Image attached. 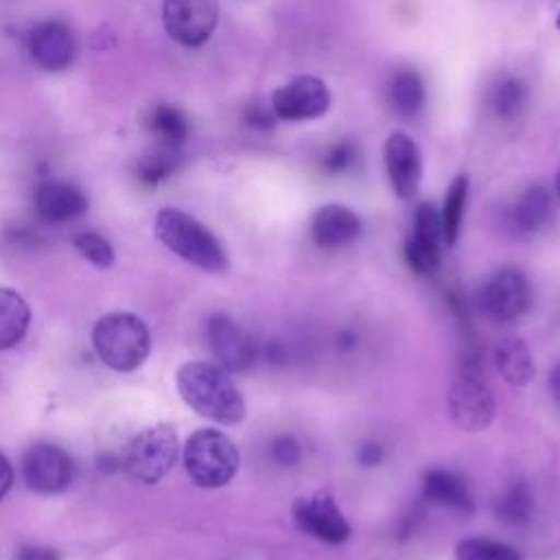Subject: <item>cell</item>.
Wrapping results in <instances>:
<instances>
[{
    "label": "cell",
    "instance_id": "1",
    "mask_svg": "<svg viewBox=\"0 0 560 560\" xmlns=\"http://www.w3.org/2000/svg\"><path fill=\"white\" fill-rule=\"evenodd\" d=\"M177 392L199 416L234 427L245 418V400L228 370L217 363L190 361L177 370Z\"/></svg>",
    "mask_w": 560,
    "mask_h": 560
},
{
    "label": "cell",
    "instance_id": "2",
    "mask_svg": "<svg viewBox=\"0 0 560 560\" xmlns=\"http://www.w3.org/2000/svg\"><path fill=\"white\" fill-rule=\"evenodd\" d=\"M155 236L173 254L203 271L228 269V256L217 236L203 223L177 208H162L158 212Z\"/></svg>",
    "mask_w": 560,
    "mask_h": 560
},
{
    "label": "cell",
    "instance_id": "3",
    "mask_svg": "<svg viewBox=\"0 0 560 560\" xmlns=\"http://www.w3.org/2000/svg\"><path fill=\"white\" fill-rule=\"evenodd\" d=\"M92 343L98 359L116 372L140 368L151 350L147 324L131 313H109L94 324Z\"/></svg>",
    "mask_w": 560,
    "mask_h": 560
},
{
    "label": "cell",
    "instance_id": "4",
    "mask_svg": "<svg viewBox=\"0 0 560 560\" xmlns=\"http://www.w3.org/2000/svg\"><path fill=\"white\" fill-rule=\"evenodd\" d=\"M238 464V448L217 429H199L184 444L186 475L199 488H221L230 483Z\"/></svg>",
    "mask_w": 560,
    "mask_h": 560
},
{
    "label": "cell",
    "instance_id": "5",
    "mask_svg": "<svg viewBox=\"0 0 560 560\" xmlns=\"http://www.w3.org/2000/svg\"><path fill=\"white\" fill-rule=\"evenodd\" d=\"M177 453L179 444L175 429L164 422L151 424L127 442L122 451V466L133 481L153 486L171 472L177 462Z\"/></svg>",
    "mask_w": 560,
    "mask_h": 560
},
{
    "label": "cell",
    "instance_id": "6",
    "mask_svg": "<svg viewBox=\"0 0 560 560\" xmlns=\"http://www.w3.org/2000/svg\"><path fill=\"white\" fill-rule=\"evenodd\" d=\"M532 302L529 280L523 271L505 267L488 276L475 298L479 313L494 324L518 322Z\"/></svg>",
    "mask_w": 560,
    "mask_h": 560
},
{
    "label": "cell",
    "instance_id": "7",
    "mask_svg": "<svg viewBox=\"0 0 560 560\" xmlns=\"http://www.w3.org/2000/svg\"><path fill=\"white\" fill-rule=\"evenodd\" d=\"M446 407L451 420L470 433L488 429L497 413L494 396L475 368H464V372L453 381Z\"/></svg>",
    "mask_w": 560,
    "mask_h": 560
},
{
    "label": "cell",
    "instance_id": "8",
    "mask_svg": "<svg viewBox=\"0 0 560 560\" xmlns=\"http://www.w3.org/2000/svg\"><path fill=\"white\" fill-rule=\"evenodd\" d=\"M162 22L177 44L195 48L206 44L214 33L219 4L217 0H164Z\"/></svg>",
    "mask_w": 560,
    "mask_h": 560
},
{
    "label": "cell",
    "instance_id": "9",
    "mask_svg": "<svg viewBox=\"0 0 560 560\" xmlns=\"http://www.w3.org/2000/svg\"><path fill=\"white\" fill-rule=\"evenodd\" d=\"M291 512L295 527L322 542L341 545L352 534L350 523L341 514L337 501L324 490L308 497H298Z\"/></svg>",
    "mask_w": 560,
    "mask_h": 560
},
{
    "label": "cell",
    "instance_id": "10",
    "mask_svg": "<svg viewBox=\"0 0 560 560\" xmlns=\"http://www.w3.org/2000/svg\"><path fill=\"white\" fill-rule=\"evenodd\" d=\"M22 475L31 490L39 494H57L72 483L74 462L61 446L42 442L26 451Z\"/></svg>",
    "mask_w": 560,
    "mask_h": 560
},
{
    "label": "cell",
    "instance_id": "11",
    "mask_svg": "<svg viewBox=\"0 0 560 560\" xmlns=\"http://www.w3.org/2000/svg\"><path fill=\"white\" fill-rule=\"evenodd\" d=\"M330 107V92L317 77H295L271 94V112L282 120H311Z\"/></svg>",
    "mask_w": 560,
    "mask_h": 560
},
{
    "label": "cell",
    "instance_id": "12",
    "mask_svg": "<svg viewBox=\"0 0 560 560\" xmlns=\"http://www.w3.org/2000/svg\"><path fill=\"white\" fill-rule=\"evenodd\" d=\"M442 223L440 210L433 203H420L413 214L411 234L405 241V260L418 276H431L438 271L442 260Z\"/></svg>",
    "mask_w": 560,
    "mask_h": 560
},
{
    "label": "cell",
    "instance_id": "13",
    "mask_svg": "<svg viewBox=\"0 0 560 560\" xmlns=\"http://www.w3.org/2000/svg\"><path fill=\"white\" fill-rule=\"evenodd\" d=\"M206 339L217 365L232 372H245L256 359L252 337L225 313H214L206 322Z\"/></svg>",
    "mask_w": 560,
    "mask_h": 560
},
{
    "label": "cell",
    "instance_id": "14",
    "mask_svg": "<svg viewBox=\"0 0 560 560\" xmlns=\"http://www.w3.org/2000/svg\"><path fill=\"white\" fill-rule=\"evenodd\" d=\"M383 155L392 190L400 199H411L422 179V155L418 144L405 131H394L385 140Z\"/></svg>",
    "mask_w": 560,
    "mask_h": 560
},
{
    "label": "cell",
    "instance_id": "15",
    "mask_svg": "<svg viewBox=\"0 0 560 560\" xmlns=\"http://www.w3.org/2000/svg\"><path fill=\"white\" fill-rule=\"evenodd\" d=\"M28 50L39 68L48 72H61L72 63L77 55V42L66 24L48 20L31 31Z\"/></svg>",
    "mask_w": 560,
    "mask_h": 560
},
{
    "label": "cell",
    "instance_id": "16",
    "mask_svg": "<svg viewBox=\"0 0 560 560\" xmlns=\"http://www.w3.org/2000/svg\"><path fill=\"white\" fill-rule=\"evenodd\" d=\"M361 219L354 210L341 203H326L311 217V238L322 249H339L361 236Z\"/></svg>",
    "mask_w": 560,
    "mask_h": 560
},
{
    "label": "cell",
    "instance_id": "17",
    "mask_svg": "<svg viewBox=\"0 0 560 560\" xmlns=\"http://www.w3.org/2000/svg\"><path fill=\"white\" fill-rule=\"evenodd\" d=\"M35 212L48 223H66L81 217L88 210V197L81 188L68 182H44L33 195Z\"/></svg>",
    "mask_w": 560,
    "mask_h": 560
},
{
    "label": "cell",
    "instance_id": "18",
    "mask_svg": "<svg viewBox=\"0 0 560 560\" xmlns=\"http://www.w3.org/2000/svg\"><path fill=\"white\" fill-rule=\"evenodd\" d=\"M422 494L429 503L459 514L472 512V497L466 481L453 470L433 468L422 477Z\"/></svg>",
    "mask_w": 560,
    "mask_h": 560
},
{
    "label": "cell",
    "instance_id": "19",
    "mask_svg": "<svg viewBox=\"0 0 560 560\" xmlns=\"http://www.w3.org/2000/svg\"><path fill=\"white\" fill-rule=\"evenodd\" d=\"M494 365L499 376L516 387L527 385L534 378V357L527 343L518 337H505L494 348Z\"/></svg>",
    "mask_w": 560,
    "mask_h": 560
},
{
    "label": "cell",
    "instance_id": "20",
    "mask_svg": "<svg viewBox=\"0 0 560 560\" xmlns=\"http://www.w3.org/2000/svg\"><path fill=\"white\" fill-rule=\"evenodd\" d=\"M551 214V195L542 184L523 190L512 208V223L523 234H536Z\"/></svg>",
    "mask_w": 560,
    "mask_h": 560
},
{
    "label": "cell",
    "instance_id": "21",
    "mask_svg": "<svg viewBox=\"0 0 560 560\" xmlns=\"http://www.w3.org/2000/svg\"><path fill=\"white\" fill-rule=\"evenodd\" d=\"M31 311L26 300L7 287H0V350H9L22 341L28 330Z\"/></svg>",
    "mask_w": 560,
    "mask_h": 560
},
{
    "label": "cell",
    "instance_id": "22",
    "mask_svg": "<svg viewBox=\"0 0 560 560\" xmlns=\"http://www.w3.org/2000/svg\"><path fill=\"white\" fill-rule=\"evenodd\" d=\"M147 129L160 147L177 149L188 136V120L184 112L168 103H158L147 114Z\"/></svg>",
    "mask_w": 560,
    "mask_h": 560
},
{
    "label": "cell",
    "instance_id": "23",
    "mask_svg": "<svg viewBox=\"0 0 560 560\" xmlns=\"http://www.w3.org/2000/svg\"><path fill=\"white\" fill-rule=\"evenodd\" d=\"M389 105L400 116H416L424 107V83L418 72L413 70H400L394 74L389 88H387Z\"/></svg>",
    "mask_w": 560,
    "mask_h": 560
},
{
    "label": "cell",
    "instance_id": "24",
    "mask_svg": "<svg viewBox=\"0 0 560 560\" xmlns=\"http://www.w3.org/2000/svg\"><path fill=\"white\" fill-rule=\"evenodd\" d=\"M466 199H468V177L457 175L444 195V203L440 210V223H442V236L444 245H455L462 232V219L466 210Z\"/></svg>",
    "mask_w": 560,
    "mask_h": 560
},
{
    "label": "cell",
    "instance_id": "25",
    "mask_svg": "<svg viewBox=\"0 0 560 560\" xmlns=\"http://www.w3.org/2000/svg\"><path fill=\"white\" fill-rule=\"evenodd\" d=\"M527 101V88L516 77H503L492 90L488 105L497 118H512L516 116Z\"/></svg>",
    "mask_w": 560,
    "mask_h": 560
},
{
    "label": "cell",
    "instance_id": "26",
    "mask_svg": "<svg viewBox=\"0 0 560 560\" xmlns=\"http://www.w3.org/2000/svg\"><path fill=\"white\" fill-rule=\"evenodd\" d=\"M455 560H523V558L508 542L472 536V538H462L455 545Z\"/></svg>",
    "mask_w": 560,
    "mask_h": 560
},
{
    "label": "cell",
    "instance_id": "27",
    "mask_svg": "<svg viewBox=\"0 0 560 560\" xmlns=\"http://www.w3.org/2000/svg\"><path fill=\"white\" fill-rule=\"evenodd\" d=\"M177 164H179V158H177L175 149L158 147L155 151L140 158L136 177L147 186H155V184L168 179L177 171Z\"/></svg>",
    "mask_w": 560,
    "mask_h": 560
},
{
    "label": "cell",
    "instance_id": "28",
    "mask_svg": "<svg viewBox=\"0 0 560 560\" xmlns=\"http://www.w3.org/2000/svg\"><path fill=\"white\" fill-rule=\"evenodd\" d=\"M532 505H534V501H532L529 488H527L525 483L516 481V483H512V486L501 494V499L497 501L494 512H497V518L516 525V523H525V521L529 518Z\"/></svg>",
    "mask_w": 560,
    "mask_h": 560
},
{
    "label": "cell",
    "instance_id": "29",
    "mask_svg": "<svg viewBox=\"0 0 560 560\" xmlns=\"http://www.w3.org/2000/svg\"><path fill=\"white\" fill-rule=\"evenodd\" d=\"M72 245L88 262H92L98 269H107L114 265V247L107 238H103L96 232H79Z\"/></svg>",
    "mask_w": 560,
    "mask_h": 560
},
{
    "label": "cell",
    "instance_id": "30",
    "mask_svg": "<svg viewBox=\"0 0 560 560\" xmlns=\"http://www.w3.org/2000/svg\"><path fill=\"white\" fill-rule=\"evenodd\" d=\"M357 158L359 153L352 142H339L324 155L322 166L326 173H346L357 164Z\"/></svg>",
    "mask_w": 560,
    "mask_h": 560
},
{
    "label": "cell",
    "instance_id": "31",
    "mask_svg": "<svg viewBox=\"0 0 560 560\" xmlns=\"http://www.w3.org/2000/svg\"><path fill=\"white\" fill-rule=\"evenodd\" d=\"M271 455L280 466H293L300 462L302 448L293 435H278L271 444Z\"/></svg>",
    "mask_w": 560,
    "mask_h": 560
},
{
    "label": "cell",
    "instance_id": "32",
    "mask_svg": "<svg viewBox=\"0 0 560 560\" xmlns=\"http://www.w3.org/2000/svg\"><path fill=\"white\" fill-rule=\"evenodd\" d=\"M357 459H359L363 466H376V464H381V459H383V448H381L378 444H374V442H368V444L359 446Z\"/></svg>",
    "mask_w": 560,
    "mask_h": 560
},
{
    "label": "cell",
    "instance_id": "33",
    "mask_svg": "<svg viewBox=\"0 0 560 560\" xmlns=\"http://www.w3.org/2000/svg\"><path fill=\"white\" fill-rule=\"evenodd\" d=\"M18 560H59L57 551L44 547H24L18 553Z\"/></svg>",
    "mask_w": 560,
    "mask_h": 560
},
{
    "label": "cell",
    "instance_id": "34",
    "mask_svg": "<svg viewBox=\"0 0 560 560\" xmlns=\"http://www.w3.org/2000/svg\"><path fill=\"white\" fill-rule=\"evenodd\" d=\"M13 486V468L9 464V459L0 453V499H4V494L11 490Z\"/></svg>",
    "mask_w": 560,
    "mask_h": 560
},
{
    "label": "cell",
    "instance_id": "35",
    "mask_svg": "<svg viewBox=\"0 0 560 560\" xmlns=\"http://www.w3.org/2000/svg\"><path fill=\"white\" fill-rule=\"evenodd\" d=\"M247 120H249L252 125H262V127H269V125H271V116H269L265 109H260L258 105L249 107V112H247Z\"/></svg>",
    "mask_w": 560,
    "mask_h": 560
},
{
    "label": "cell",
    "instance_id": "36",
    "mask_svg": "<svg viewBox=\"0 0 560 560\" xmlns=\"http://www.w3.org/2000/svg\"><path fill=\"white\" fill-rule=\"evenodd\" d=\"M549 392L556 398V402L560 405V361L549 370Z\"/></svg>",
    "mask_w": 560,
    "mask_h": 560
},
{
    "label": "cell",
    "instance_id": "37",
    "mask_svg": "<svg viewBox=\"0 0 560 560\" xmlns=\"http://www.w3.org/2000/svg\"><path fill=\"white\" fill-rule=\"evenodd\" d=\"M556 195H558V199H560V168H558V173H556Z\"/></svg>",
    "mask_w": 560,
    "mask_h": 560
},
{
    "label": "cell",
    "instance_id": "38",
    "mask_svg": "<svg viewBox=\"0 0 560 560\" xmlns=\"http://www.w3.org/2000/svg\"><path fill=\"white\" fill-rule=\"evenodd\" d=\"M556 24H558V28H560V15H558V22H556Z\"/></svg>",
    "mask_w": 560,
    "mask_h": 560
}]
</instances>
